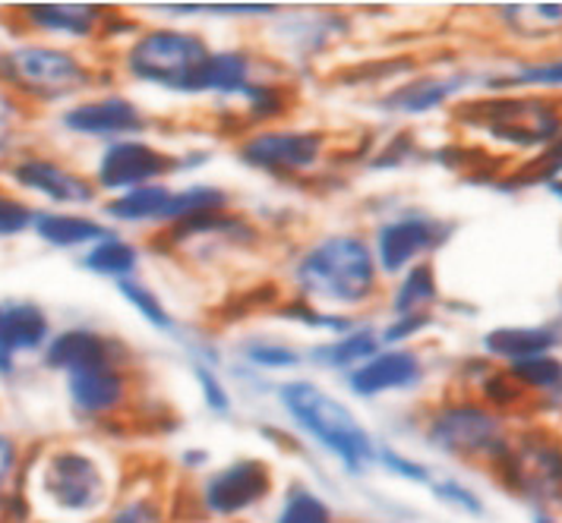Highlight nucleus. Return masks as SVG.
<instances>
[{
    "mask_svg": "<svg viewBox=\"0 0 562 523\" xmlns=\"http://www.w3.org/2000/svg\"><path fill=\"white\" fill-rule=\"evenodd\" d=\"M411 151H414V136H411V133H398V136H392V139L385 143L383 155H380L376 161H370V168H376V171H389V168L402 164Z\"/></svg>",
    "mask_w": 562,
    "mask_h": 523,
    "instance_id": "49530a36",
    "label": "nucleus"
},
{
    "mask_svg": "<svg viewBox=\"0 0 562 523\" xmlns=\"http://www.w3.org/2000/svg\"><path fill=\"white\" fill-rule=\"evenodd\" d=\"M256 79V57L247 48L212 50L196 70L187 95H218L237 99Z\"/></svg>",
    "mask_w": 562,
    "mask_h": 523,
    "instance_id": "412c9836",
    "label": "nucleus"
},
{
    "mask_svg": "<svg viewBox=\"0 0 562 523\" xmlns=\"http://www.w3.org/2000/svg\"><path fill=\"white\" fill-rule=\"evenodd\" d=\"M496 13H503V20L525 38H543L562 25V3H512Z\"/></svg>",
    "mask_w": 562,
    "mask_h": 523,
    "instance_id": "473e14b6",
    "label": "nucleus"
},
{
    "mask_svg": "<svg viewBox=\"0 0 562 523\" xmlns=\"http://www.w3.org/2000/svg\"><path fill=\"white\" fill-rule=\"evenodd\" d=\"M23 523H45V521H35V518H29V521H23Z\"/></svg>",
    "mask_w": 562,
    "mask_h": 523,
    "instance_id": "603ef678",
    "label": "nucleus"
},
{
    "mask_svg": "<svg viewBox=\"0 0 562 523\" xmlns=\"http://www.w3.org/2000/svg\"><path fill=\"white\" fill-rule=\"evenodd\" d=\"M212 54L209 42L187 29H139L121 54V67L133 82L187 95L203 60Z\"/></svg>",
    "mask_w": 562,
    "mask_h": 523,
    "instance_id": "6e6552de",
    "label": "nucleus"
},
{
    "mask_svg": "<svg viewBox=\"0 0 562 523\" xmlns=\"http://www.w3.org/2000/svg\"><path fill=\"white\" fill-rule=\"evenodd\" d=\"M240 107H244V124L262 126L284 121L294 111V89L281 86V82H266V79H254L240 95Z\"/></svg>",
    "mask_w": 562,
    "mask_h": 523,
    "instance_id": "c85d7f7f",
    "label": "nucleus"
},
{
    "mask_svg": "<svg viewBox=\"0 0 562 523\" xmlns=\"http://www.w3.org/2000/svg\"><path fill=\"white\" fill-rule=\"evenodd\" d=\"M562 344V325H528V328H496L484 338V350L490 356L521 363L535 356H550V350Z\"/></svg>",
    "mask_w": 562,
    "mask_h": 523,
    "instance_id": "b1692460",
    "label": "nucleus"
},
{
    "mask_svg": "<svg viewBox=\"0 0 562 523\" xmlns=\"http://www.w3.org/2000/svg\"><path fill=\"white\" fill-rule=\"evenodd\" d=\"M52 341V319L48 312L32 303H7L3 306V328H0V375L16 369V360L29 353H42Z\"/></svg>",
    "mask_w": 562,
    "mask_h": 523,
    "instance_id": "6ab92c4d",
    "label": "nucleus"
},
{
    "mask_svg": "<svg viewBox=\"0 0 562 523\" xmlns=\"http://www.w3.org/2000/svg\"><path fill=\"white\" fill-rule=\"evenodd\" d=\"M288 420L297 425L310 442L333 454L341 470L363 476L376 464V442L358 413L341 398L329 395L310 378H288L276 388Z\"/></svg>",
    "mask_w": 562,
    "mask_h": 523,
    "instance_id": "7ed1b4c3",
    "label": "nucleus"
},
{
    "mask_svg": "<svg viewBox=\"0 0 562 523\" xmlns=\"http://www.w3.org/2000/svg\"><path fill=\"white\" fill-rule=\"evenodd\" d=\"M23 470H26V451L13 435L0 432V523H23L32 518L20 489Z\"/></svg>",
    "mask_w": 562,
    "mask_h": 523,
    "instance_id": "bb28decb",
    "label": "nucleus"
},
{
    "mask_svg": "<svg viewBox=\"0 0 562 523\" xmlns=\"http://www.w3.org/2000/svg\"><path fill=\"white\" fill-rule=\"evenodd\" d=\"M490 474L509 496L537 508V514H562V442L543 429H528L512 439L509 451Z\"/></svg>",
    "mask_w": 562,
    "mask_h": 523,
    "instance_id": "1a4fd4ad",
    "label": "nucleus"
},
{
    "mask_svg": "<svg viewBox=\"0 0 562 523\" xmlns=\"http://www.w3.org/2000/svg\"><path fill=\"white\" fill-rule=\"evenodd\" d=\"M130 350L124 341L102 334L95 328H67L52 334L48 348L42 350V363L45 369L60 375H74L79 369H92V366H104V363H117L127 366Z\"/></svg>",
    "mask_w": 562,
    "mask_h": 523,
    "instance_id": "dca6fc26",
    "label": "nucleus"
},
{
    "mask_svg": "<svg viewBox=\"0 0 562 523\" xmlns=\"http://www.w3.org/2000/svg\"><path fill=\"white\" fill-rule=\"evenodd\" d=\"M376 464L392 476L405 479V482H417V486H430L434 482V470L427 464H420V461H414L408 454L395 451L392 445H376Z\"/></svg>",
    "mask_w": 562,
    "mask_h": 523,
    "instance_id": "ea45409f",
    "label": "nucleus"
},
{
    "mask_svg": "<svg viewBox=\"0 0 562 523\" xmlns=\"http://www.w3.org/2000/svg\"><path fill=\"white\" fill-rule=\"evenodd\" d=\"M99 82L95 67H89L77 50L60 45L26 42L0 50V86L23 104H57L89 92Z\"/></svg>",
    "mask_w": 562,
    "mask_h": 523,
    "instance_id": "39448f33",
    "label": "nucleus"
},
{
    "mask_svg": "<svg viewBox=\"0 0 562 523\" xmlns=\"http://www.w3.org/2000/svg\"><path fill=\"white\" fill-rule=\"evenodd\" d=\"M240 356L247 366L262 369V373H288L304 363V350L281 344V341H247L240 348Z\"/></svg>",
    "mask_w": 562,
    "mask_h": 523,
    "instance_id": "c9c22d12",
    "label": "nucleus"
},
{
    "mask_svg": "<svg viewBox=\"0 0 562 523\" xmlns=\"http://www.w3.org/2000/svg\"><path fill=\"white\" fill-rule=\"evenodd\" d=\"M424 360L414 348H383L367 363L345 375V385L351 395L363 400L383 398L392 391H414L424 382Z\"/></svg>",
    "mask_w": 562,
    "mask_h": 523,
    "instance_id": "2eb2a0df",
    "label": "nucleus"
},
{
    "mask_svg": "<svg viewBox=\"0 0 562 523\" xmlns=\"http://www.w3.org/2000/svg\"><path fill=\"white\" fill-rule=\"evenodd\" d=\"M121 486L111 457L79 442H54L26 454L20 482L32 518L45 523H99Z\"/></svg>",
    "mask_w": 562,
    "mask_h": 523,
    "instance_id": "f257e3e1",
    "label": "nucleus"
},
{
    "mask_svg": "<svg viewBox=\"0 0 562 523\" xmlns=\"http://www.w3.org/2000/svg\"><path fill=\"white\" fill-rule=\"evenodd\" d=\"M20 23L32 32L52 35V38H70V42H89L102 35L108 20L114 16L108 7L99 3H23L16 7Z\"/></svg>",
    "mask_w": 562,
    "mask_h": 523,
    "instance_id": "a211bd4d",
    "label": "nucleus"
},
{
    "mask_svg": "<svg viewBox=\"0 0 562 523\" xmlns=\"http://www.w3.org/2000/svg\"><path fill=\"white\" fill-rule=\"evenodd\" d=\"M276 492V470L262 457H237L200 476L193 489L175 486V523H237Z\"/></svg>",
    "mask_w": 562,
    "mask_h": 523,
    "instance_id": "20e7f679",
    "label": "nucleus"
},
{
    "mask_svg": "<svg viewBox=\"0 0 562 523\" xmlns=\"http://www.w3.org/2000/svg\"><path fill=\"white\" fill-rule=\"evenodd\" d=\"M506 373L512 375V382L528 395H550V398H562V363L553 356H535V360H521L512 363Z\"/></svg>",
    "mask_w": 562,
    "mask_h": 523,
    "instance_id": "72a5a7b5",
    "label": "nucleus"
},
{
    "mask_svg": "<svg viewBox=\"0 0 562 523\" xmlns=\"http://www.w3.org/2000/svg\"><path fill=\"white\" fill-rule=\"evenodd\" d=\"M32 234L48 243L52 250H89L92 243H99L102 237H108L111 230L82 215V212H57V208H45L35 215Z\"/></svg>",
    "mask_w": 562,
    "mask_h": 523,
    "instance_id": "5701e85b",
    "label": "nucleus"
},
{
    "mask_svg": "<svg viewBox=\"0 0 562 523\" xmlns=\"http://www.w3.org/2000/svg\"><path fill=\"white\" fill-rule=\"evenodd\" d=\"M117 291H121V297L127 299L130 306L146 319V325H153L155 331H165V334H175V331H178V319L171 316V309L165 306V299L158 297L149 284L130 277V281H121V284H117Z\"/></svg>",
    "mask_w": 562,
    "mask_h": 523,
    "instance_id": "f704fd0d",
    "label": "nucleus"
},
{
    "mask_svg": "<svg viewBox=\"0 0 562 523\" xmlns=\"http://www.w3.org/2000/svg\"><path fill=\"white\" fill-rule=\"evenodd\" d=\"M486 89L506 92V89H562V57L547 64H528L518 67L512 76H493L486 79Z\"/></svg>",
    "mask_w": 562,
    "mask_h": 523,
    "instance_id": "e433bc0d",
    "label": "nucleus"
},
{
    "mask_svg": "<svg viewBox=\"0 0 562 523\" xmlns=\"http://www.w3.org/2000/svg\"><path fill=\"white\" fill-rule=\"evenodd\" d=\"M180 171V155L161 149L146 139H117L108 143L95 161V186L99 193H111L121 196L139 186H153L161 183L168 174Z\"/></svg>",
    "mask_w": 562,
    "mask_h": 523,
    "instance_id": "f8f14e48",
    "label": "nucleus"
},
{
    "mask_svg": "<svg viewBox=\"0 0 562 523\" xmlns=\"http://www.w3.org/2000/svg\"><path fill=\"white\" fill-rule=\"evenodd\" d=\"M380 277L370 240L351 230L313 240L291 265V281L297 287L294 297L338 316H351L376 303Z\"/></svg>",
    "mask_w": 562,
    "mask_h": 523,
    "instance_id": "f03ea898",
    "label": "nucleus"
},
{
    "mask_svg": "<svg viewBox=\"0 0 562 523\" xmlns=\"http://www.w3.org/2000/svg\"><path fill=\"white\" fill-rule=\"evenodd\" d=\"M23 117H26V104L0 86V151L7 149V143L13 139Z\"/></svg>",
    "mask_w": 562,
    "mask_h": 523,
    "instance_id": "a18cd8bd",
    "label": "nucleus"
},
{
    "mask_svg": "<svg viewBox=\"0 0 562 523\" xmlns=\"http://www.w3.org/2000/svg\"><path fill=\"white\" fill-rule=\"evenodd\" d=\"M0 174H3V168H0Z\"/></svg>",
    "mask_w": 562,
    "mask_h": 523,
    "instance_id": "864d4df0",
    "label": "nucleus"
},
{
    "mask_svg": "<svg viewBox=\"0 0 562 523\" xmlns=\"http://www.w3.org/2000/svg\"><path fill=\"white\" fill-rule=\"evenodd\" d=\"M60 126L74 136H89V139H143V133L153 126L149 114L127 95L108 92L99 99H86L70 104L60 114Z\"/></svg>",
    "mask_w": 562,
    "mask_h": 523,
    "instance_id": "4468645a",
    "label": "nucleus"
},
{
    "mask_svg": "<svg viewBox=\"0 0 562 523\" xmlns=\"http://www.w3.org/2000/svg\"><path fill=\"white\" fill-rule=\"evenodd\" d=\"M99 523H175V486L158 474H136Z\"/></svg>",
    "mask_w": 562,
    "mask_h": 523,
    "instance_id": "aec40b11",
    "label": "nucleus"
},
{
    "mask_svg": "<svg viewBox=\"0 0 562 523\" xmlns=\"http://www.w3.org/2000/svg\"><path fill=\"white\" fill-rule=\"evenodd\" d=\"M0 328H3V303H0Z\"/></svg>",
    "mask_w": 562,
    "mask_h": 523,
    "instance_id": "3c124183",
    "label": "nucleus"
},
{
    "mask_svg": "<svg viewBox=\"0 0 562 523\" xmlns=\"http://www.w3.org/2000/svg\"><path fill=\"white\" fill-rule=\"evenodd\" d=\"M456 121L481 129L493 143L512 149H547L562 136L560 101L540 95H493L464 101L456 107Z\"/></svg>",
    "mask_w": 562,
    "mask_h": 523,
    "instance_id": "0eeeda50",
    "label": "nucleus"
},
{
    "mask_svg": "<svg viewBox=\"0 0 562 523\" xmlns=\"http://www.w3.org/2000/svg\"><path fill=\"white\" fill-rule=\"evenodd\" d=\"M434 325V312H420V316H392L385 328H380V344L383 348H398L408 344L417 334H424Z\"/></svg>",
    "mask_w": 562,
    "mask_h": 523,
    "instance_id": "c03bdc74",
    "label": "nucleus"
},
{
    "mask_svg": "<svg viewBox=\"0 0 562 523\" xmlns=\"http://www.w3.org/2000/svg\"><path fill=\"white\" fill-rule=\"evenodd\" d=\"M427 445L461 464H477L493 470L509 451L512 435L506 420L474 400H446L424 420Z\"/></svg>",
    "mask_w": 562,
    "mask_h": 523,
    "instance_id": "423d86ee",
    "label": "nucleus"
},
{
    "mask_svg": "<svg viewBox=\"0 0 562 523\" xmlns=\"http://www.w3.org/2000/svg\"><path fill=\"white\" fill-rule=\"evenodd\" d=\"M209 461H212V457H209V451L205 448H187L180 454V467H183V470H193V474L205 470Z\"/></svg>",
    "mask_w": 562,
    "mask_h": 523,
    "instance_id": "de8ad7c7",
    "label": "nucleus"
},
{
    "mask_svg": "<svg viewBox=\"0 0 562 523\" xmlns=\"http://www.w3.org/2000/svg\"><path fill=\"white\" fill-rule=\"evenodd\" d=\"M35 215L38 208H32L26 200L0 190V240H10V237H20L35 225Z\"/></svg>",
    "mask_w": 562,
    "mask_h": 523,
    "instance_id": "79ce46f5",
    "label": "nucleus"
},
{
    "mask_svg": "<svg viewBox=\"0 0 562 523\" xmlns=\"http://www.w3.org/2000/svg\"><path fill=\"white\" fill-rule=\"evenodd\" d=\"M430 492H434L436 501H442V504H449L452 511H459L464 518H484L486 514V504L484 499L471 489V486H464L461 479L456 476H434V482L427 486Z\"/></svg>",
    "mask_w": 562,
    "mask_h": 523,
    "instance_id": "58836bf2",
    "label": "nucleus"
},
{
    "mask_svg": "<svg viewBox=\"0 0 562 523\" xmlns=\"http://www.w3.org/2000/svg\"><path fill=\"white\" fill-rule=\"evenodd\" d=\"M329 136L319 129H288L266 126L254 129L237 143V161L250 171L269 177H301L316 171L326 158Z\"/></svg>",
    "mask_w": 562,
    "mask_h": 523,
    "instance_id": "9d476101",
    "label": "nucleus"
},
{
    "mask_svg": "<svg viewBox=\"0 0 562 523\" xmlns=\"http://www.w3.org/2000/svg\"><path fill=\"white\" fill-rule=\"evenodd\" d=\"M3 174L10 177V183L23 193H32L38 200L52 202L54 208H86L99 202V186L89 174H82L77 168L57 161L52 155H20L13 158Z\"/></svg>",
    "mask_w": 562,
    "mask_h": 523,
    "instance_id": "ddd939ff",
    "label": "nucleus"
},
{
    "mask_svg": "<svg viewBox=\"0 0 562 523\" xmlns=\"http://www.w3.org/2000/svg\"><path fill=\"white\" fill-rule=\"evenodd\" d=\"M276 316H279L281 322H294L301 325V328H310V331H323V334H348V331H355L358 328V319L355 316H338V312H326V309H319V306H313L307 299L301 297H291L281 303L279 309H276Z\"/></svg>",
    "mask_w": 562,
    "mask_h": 523,
    "instance_id": "2f4dec72",
    "label": "nucleus"
},
{
    "mask_svg": "<svg viewBox=\"0 0 562 523\" xmlns=\"http://www.w3.org/2000/svg\"><path fill=\"white\" fill-rule=\"evenodd\" d=\"M562 174V136L553 139L547 149L537 155L531 164H525V171H518L509 186H528V183H553Z\"/></svg>",
    "mask_w": 562,
    "mask_h": 523,
    "instance_id": "a19ab883",
    "label": "nucleus"
},
{
    "mask_svg": "<svg viewBox=\"0 0 562 523\" xmlns=\"http://www.w3.org/2000/svg\"><path fill=\"white\" fill-rule=\"evenodd\" d=\"M547 186H550V193H553L557 200H562V177L560 180H553V183H547Z\"/></svg>",
    "mask_w": 562,
    "mask_h": 523,
    "instance_id": "8fccbe9b",
    "label": "nucleus"
},
{
    "mask_svg": "<svg viewBox=\"0 0 562 523\" xmlns=\"http://www.w3.org/2000/svg\"><path fill=\"white\" fill-rule=\"evenodd\" d=\"M456 225L442 221L424 212H405L395 215L373 230V255H376V269L380 274L398 277L405 274L411 265L424 262L430 252H436L449 237H452Z\"/></svg>",
    "mask_w": 562,
    "mask_h": 523,
    "instance_id": "9b49d317",
    "label": "nucleus"
},
{
    "mask_svg": "<svg viewBox=\"0 0 562 523\" xmlns=\"http://www.w3.org/2000/svg\"><path fill=\"white\" fill-rule=\"evenodd\" d=\"M130 391V369L117 363H104L92 369H79L67 375V398L74 413L82 420H111L114 413H121L127 407Z\"/></svg>",
    "mask_w": 562,
    "mask_h": 523,
    "instance_id": "f3484780",
    "label": "nucleus"
},
{
    "mask_svg": "<svg viewBox=\"0 0 562 523\" xmlns=\"http://www.w3.org/2000/svg\"><path fill=\"white\" fill-rule=\"evenodd\" d=\"M380 350H383L380 331L370 328V325H358L355 331L329 338L326 344H316L313 350H307L304 360L316 363L319 369H335V373L348 375L351 369H358L360 363H367L373 353H380Z\"/></svg>",
    "mask_w": 562,
    "mask_h": 523,
    "instance_id": "393cba45",
    "label": "nucleus"
},
{
    "mask_svg": "<svg viewBox=\"0 0 562 523\" xmlns=\"http://www.w3.org/2000/svg\"><path fill=\"white\" fill-rule=\"evenodd\" d=\"M468 86V76H420L411 79L405 86L385 92L380 99V107L392 111V114H408V117H420L430 114L436 107H442L452 95H459L461 89Z\"/></svg>",
    "mask_w": 562,
    "mask_h": 523,
    "instance_id": "4be33fe9",
    "label": "nucleus"
},
{
    "mask_svg": "<svg viewBox=\"0 0 562 523\" xmlns=\"http://www.w3.org/2000/svg\"><path fill=\"white\" fill-rule=\"evenodd\" d=\"M171 186L153 183V186H139L121 196H111L104 202V215L117 225H161L168 218V202H171Z\"/></svg>",
    "mask_w": 562,
    "mask_h": 523,
    "instance_id": "a878e982",
    "label": "nucleus"
},
{
    "mask_svg": "<svg viewBox=\"0 0 562 523\" xmlns=\"http://www.w3.org/2000/svg\"><path fill=\"white\" fill-rule=\"evenodd\" d=\"M531 523H562L557 514H535V521Z\"/></svg>",
    "mask_w": 562,
    "mask_h": 523,
    "instance_id": "09e8293b",
    "label": "nucleus"
},
{
    "mask_svg": "<svg viewBox=\"0 0 562 523\" xmlns=\"http://www.w3.org/2000/svg\"><path fill=\"white\" fill-rule=\"evenodd\" d=\"M155 10H161V13H178V16L209 13V16H222V20L276 16V13H281V7H276V3H158Z\"/></svg>",
    "mask_w": 562,
    "mask_h": 523,
    "instance_id": "4c0bfd02",
    "label": "nucleus"
},
{
    "mask_svg": "<svg viewBox=\"0 0 562 523\" xmlns=\"http://www.w3.org/2000/svg\"><path fill=\"white\" fill-rule=\"evenodd\" d=\"M193 378H196V385H200V391H203V403L212 410V413H218V417L231 413L234 400H231L228 385L222 382V375L215 373V366H212V363L196 360V363H193Z\"/></svg>",
    "mask_w": 562,
    "mask_h": 523,
    "instance_id": "37998d69",
    "label": "nucleus"
},
{
    "mask_svg": "<svg viewBox=\"0 0 562 523\" xmlns=\"http://www.w3.org/2000/svg\"><path fill=\"white\" fill-rule=\"evenodd\" d=\"M272 523H338L333 504L323 499L307 482H294L284 489L279 511Z\"/></svg>",
    "mask_w": 562,
    "mask_h": 523,
    "instance_id": "7c9ffc66",
    "label": "nucleus"
},
{
    "mask_svg": "<svg viewBox=\"0 0 562 523\" xmlns=\"http://www.w3.org/2000/svg\"><path fill=\"white\" fill-rule=\"evenodd\" d=\"M139 259H143V252H139V247L133 240L117 237V234H108L99 243H92L89 250L82 252V269L121 284V281L136 277Z\"/></svg>",
    "mask_w": 562,
    "mask_h": 523,
    "instance_id": "cd10ccee",
    "label": "nucleus"
},
{
    "mask_svg": "<svg viewBox=\"0 0 562 523\" xmlns=\"http://www.w3.org/2000/svg\"><path fill=\"white\" fill-rule=\"evenodd\" d=\"M439 299V281L430 262H417L408 272L398 274V284L392 291V316H420L430 312Z\"/></svg>",
    "mask_w": 562,
    "mask_h": 523,
    "instance_id": "c756f323",
    "label": "nucleus"
}]
</instances>
